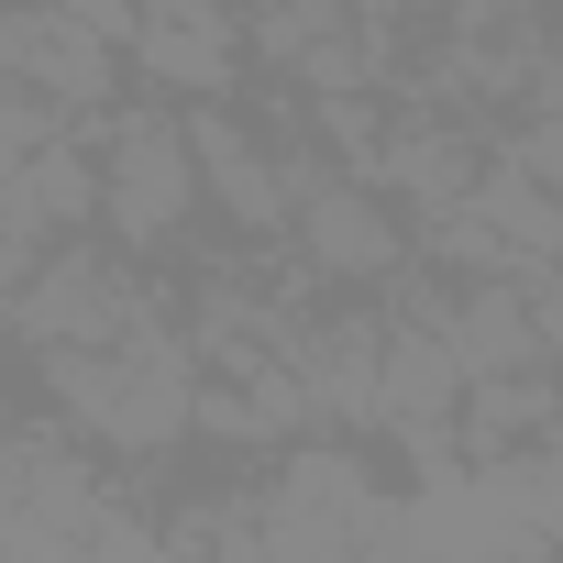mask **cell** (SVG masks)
Returning a JSON list of instances; mask_svg holds the SVG:
<instances>
[{
  "label": "cell",
  "instance_id": "obj_1",
  "mask_svg": "<svg viewBox=\"0 0 563 563\" xmlns=\"http://www.w3.org/2000/svg\"><path fill=\"white\" fill-rule=\"evenodd\" d=\"M0 78H23V89H45V100H67V111L89 122V111L122 100L133 56L100 45V34H78L56 0H12V12H0Z\"/></svg>",
  "mask_w": 563,
  "mask_h": 563
},
{
  "label": "cell",
  "instance_id": "obj_2",
  "mask_svg": "<svg viewBox=\"0 0 563 563\" xmlns=\"http://www.w3.org/2000/svg\"><path fill=\"white\" fill-rule=\"evenodd\" d=\"M299 243H310V265L332 276V288H387V276L420 254V221H409L376 177H343V188H321V199L299 210Z\"/></svg>",
  "mask_w": 563,
  "mask_h": 563
},
{
  "label": "cell",
  "instance_id": "obj_3",
  "mask_svg": "<svg viewBox=\"0 0 563 563\" xmlns=\"http://www.w3.org/2000/svg\"><path fill=\"white\" fill-rule=\"evenodd\" d=\"M486 155H497L486 122H464V111H398L376 188H387L409 221H442V210H464V199L486 188Z\"/></svg>",
  "mask_w": 563,
  "mask_h": 563
},
{
  "label": "cell",
  "instance_id": "obj_4",
  "mask_svg": "<svg viewBox=\"0 0 563 563\" xmlns=\"http://www.w3.org/2000/svg\"><path fill=\"white\" fill-rule=\"evenodd\" d=\"M442 332H453V354H464L475 387H486V376H530V365H552V354H541V321H530V276H464Z\"/></svg>",
  "mask_w": 563,
  "mask_h": 563
},
{
  "label": "cell",
  "instance_id": "obj_5",
  "mask_svg": "<svg viewBox=\"0 0 563 563\" xmlns=\"http://www.w3.org/2000/svg\"><path fill=\"white\" fill-rule=\"evenodd\" d=\"M475 210L508 232V254H519V276H541V265H563V188L552 177H530L519 155H486V188H475Z\"/></svg>",
  "mask_w": 563,
  "mask_h": 563
},
{
  "label": "cell",
  "instance_id": "obj_6",
  "mask_svg": "<svg viewBox=\"0 0 563 563\" xmlns=\"http://www.w3.org/2000/svg\"><path fill=\"white\" fill-rule=\"evenodd\" d=\"M56 12H67L78 34H100V45H122V56L144 45V0H56Z\"/></svg>",
  "mask_w": 563,
  "mask_h": 563
},
{
  "label": "cell",
  "instance_id": "obj_7",
  "mask_svg": "<svg viewBox=\"0 0 563 563\" xmlns=\"http://www.w3.org/2000/svg\"><path fill=\"white\" fill-rule=\"evenodd\" d=\"M530 321H541V354L563 365V265H541V276H530Z\"/></svg>",
  "mask_w": 563,
  "mask_h": 563
},
{
  "label": "cell",
  "instance_id": "obj_8",
  "mask_svg": "<svg viewBox=\"0 0 563 563\" xmlns=\"http://www.w3.org/2000/svg\"><path fill=\"white\" fill-rule=\"evenodd\" d=\"M420 0H354V23H409Z\"/></svg>",
  "mask_w": 563,
  "mask_h": 563
}]
</instances>
